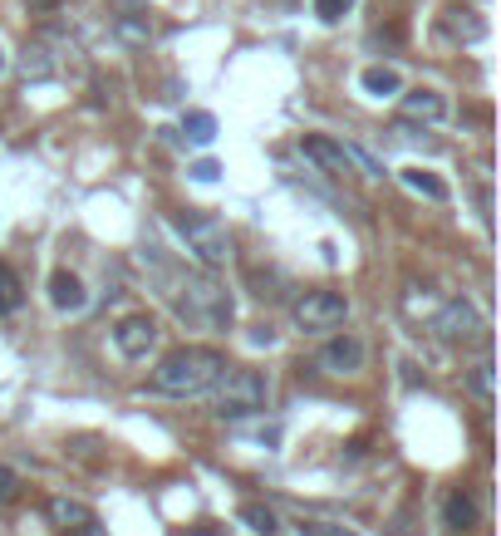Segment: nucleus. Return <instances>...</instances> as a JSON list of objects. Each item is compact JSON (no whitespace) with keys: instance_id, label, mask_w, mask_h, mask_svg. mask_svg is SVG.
I'll return each instance as SVG.
<instances>
[{"instance_id":"obj_1","label":"nucleus","mask_w":501,"mask_h":536,"mask_svg":"<svg viewBox=\"0 0 501 536\" xmlns=\"http://www.w3.org/2000/svg\"><path fill=\"white\" fill-rule=\"evenodd\" d=\"M226 369V355L212 350V345H182L153 369V394H167V399H192V394H207Z\"/></svg>"},{"instance_id":"obj_2","label":"nucleus","mask_w":501,"mask_h":536,"mask_svg":"<svg viewBox=\"0 0 501 536\" xmlns=\"http://www.w3.org/2000/svg\"><path fill=\"white\" fill-rule=\"evenodd\" d=\"M207 394H212V414L217 418H251L271 404V379L251 364H226L222 379Z\"/></svg>"},{"instance_id":"obj_3","label":"nucleus","mask_w":501,"mask_h":536,"mask_svg":"<svg viewBox=\"0 0 501 536\" xmlns=\"http://www.w3.org/2000/svg\"><path fill=\"white\" fill-rule=\"evenodd\" d=\"M172 232L182 237L187 246V256L192 261H202L207 271H217L231 261V237H226V227L217 217H202V212H177L172 217Z\"/></svg>"},{"instance_id":"obj_4","label":"nucleus","mask_w":501,"mask_h":536,"mask_svg":"<svg viewBox=\"0 0 501 536\" xmlns=\"http://www.w3.org/2000/svg\"><path fill=\"white\" fill-rule=\"evenodd\" d=\"M290 320L305 330V335H325V330H339L349 320V300L339 291H305V296L290 305Z\"/></svg>"},{"instance_id":"obj_5","label":"nucleus","mask_w":501,"mask_h":536,"mask_svg":"<svg viewBox=\"0 0 501 536\" xmlns=\"http://www.w3.org/2000/svg\"><path fill=\"white\" fill-rule=\"evenodd\" d=\"M428 330H433V335H443V340H482L487 320H482V310H477L467 296H452V300H443V305L433 310Z\"/></svg>"},{"instance_id":"obj_6","label":"nucleus","mask_w":501,"mask_h":536,"mask_svg":"<svg viewBox=\"0 0 501 536\" xmlns=\"http://www.w3.org/2000/svg\"><path fill=\"white\" fill-rule=\"evenodd\" d=\"M158 340H163V325H158V315H123L118 325H113V345H118V355L123 359H148L158 350Z\"/></svg>"},{"instance_id":"obj_7","label":"nucleus","mask_w":501,"mask_h":536,"mask_svg":"<svg viewBox=\"0 0 501 536\" xmlns=\"http://www.w3.org/2000/svg\"><path fill=\"white\" fill-rule=\"evenodd\" d=\"M182 310H187L192 320H207V325H231V296H226L217 281H207V276L187 286Z\"/></svg>"},{"instance_id":"obj_8","label":"nucleus","mask_w":501,"mask_h":536,"mask_svg":"<svg viewBox=\"0 0 501 536\" xmlns=\"http://www.w3.org/2000/svg\"><path fill=\"white\" fill-rule=\"evenodd\" d=\"M300 153H305L320 173H330V178H344V173H349V148L325 138V133H305V138H300Z\"/></svg>"},{"instance_id":"obj_9","label":"nucleus","mask_w":501,"mask_h":536,"mask_svg":"<svg viewBox=\"0 0 501 536\" xmlns=\"http://www.w3.org/2000/svg\"><path fill=\"white\" fill-rule=\"evenodd\" d=\"M325 374H359L364 369V340L359 335H339V340H330L325 350H320V359H315Z\"/></svg>"},{"instance_id":"obj_10","label":"nucleus","mask_w":501,"mask_h":536,"mask_svg":"<svg viewBox=\"0 0 501 536\" xmlns=\"http://www.w3.org/2000/svg\"><path fill=\"white\" fill-rule=\"evenodd\" d=\"M398 99H403V119H418V123L447 119V99L438 89H428V84H418V89H408V94H398Z\"/></svg>"},{"instance_id":"obj_11","label":"nucleus","mask_w":501,"mask_h":536,"mask_svg":"<svg viewBox=\"0 0 501 536\" xmlns=\"http://www.w3.org/2000/svg\"><path fill=\"white\" fill-rule=\"evenodd\" d=\"M50 305H55V310H64V315H79V310L89 305L84 281H79L74 271H55V276H50Z\"/></svg>"},{"instance_id":"obj_12","label":"nucleus","mask_w":501,"mask_h":536,"mask_svg":"<svg viewBox=\"0 0 501 536\" xmlns=\"http://www.w3.org/2000/svg\"><path fill=\"white\" fill-rule=\"evenodd\" d=\"M50 522L69 536V532H79V527H89V522H99V517H94V507L79 502V497H50Z\"/></svg>"},{"instance_id":"obj_13","label":"nucleus","mask_w":501,"mask_h":536,"mask_svg":"<svg viewBox=\"0 0 501 536\" xmlns=\"http://www.w3.org/2000/svg\"><path fill=\"white\" fill-rule=\"evenodd\" d=\"M443 527L447 532H472L477 527V502H472V492H462V487H452L443 497Z\"/></svg>"},{"instance_id":"obj_14","label":"nucleus","mask_w":501,"mask_h":536,"mask_svg":"<svg viewBox=\"0 0 501 536\" xmlns=\"http://www.w3.org/2000/svg\"><path fill=\"white\" fill-rule=\"evenodd\" d=\"M359 89L374 94V99H398V94H403V79H398V69H389V64H369V69L359 74Z\"/></svg>"},{"instance_id":"obj_15","label":"nucleus","mask_w":501,"mask_h":536,"mask_svg":"<svg viewBox=\"0 0 501 536\" xmlns=\"http://www.w3.org/2000/svg\"><path fill=\"white\" fill-rule=\"evenodd\" d=\"M438 305H443V296H438L433 286H418V281L403 286V315H408V320H433Z\"/></svg>"},{"instance_id":"obj_16","label":"nucleus","mask_w":501,"mask_h":536,"mask_svg":"<svg viewBox=\"0 0 501 536\" xmlns=\"http://www.w3.org/2000/svg\"><path fill=\"white\" fill-rule=\"evenodd\" d=\"M113 25H118V35L128 40V45H148L153 40V20L138 10V15H113Z\"/></svg>"},{"instance_id":"obj_17","label":"nucleus","mask_w":501,"mask_h":536,"mask_svg":"<svg viewBox=\"0 0 501 536\" xmlns=\"http://www.w3.org/2000/svg\"><path fill=\"white\" fill-rule=\"evenodd\" d=\"M467 389H472V394L492 409V399H497V369H492V359H482V364L467 374Z\"/></svg>"},{"instance_id":"obj_18","label":"nucleus","mask_w":501,"mask_h":536,"mask_svg":"<svg viewBox=\"0 0 501 536\" xmlns=\"http://www.w3.org/2000/svg\"><path fill=\"white\" fill-rule=\"evenodd\" d=\"M398 178L408 182L413 192H423L428 202H447V187H443V182H438V178H433V173H423V168H403Z\"/></svg>"},{"instance_id":"obj_19","label":"nucleus","mask_w":501,"mask_h":536,"mask_svg":"<svg viewBox=\"0 0 501 536\" xmlns=\"http://www.w3.org/2000/svg\"><path fill=\"white\" fill-rule=\"evenodd\" d=\"M20 300H25V286H20L15 266H5V261H0V315L20 310Z\"/></svg>"},{"instance_id":"obj_20","label":"nucleus","mask_w":501,"mask_h":536,"mask_svg":"<svg viewBox=\"0 0 501 536\" xmlns=\"http://www.w3.org/2000/svg\"><path fill=\"white\" fill-rule=\"evenodd\" d=\"M443 25L452 35H462V40H482V35H487V20H477L472 10H447Z\"/></svg>"},{"instance_id":"obj_21","label":"nucleus","mask_w":501,"mask_h":536,"mask_svg":"<svg viewBox=\"0 0 501 536\" xmlns=\"http://www.w3.org/2000/svg\"><path fill=\"white\" fill-rule=\"evenodd\" d=\"M241 522H246V527H251V532H261V536H276V512H271V507H266V502H246V507H241Z\"/></svg>"},{"instance_id":"obj_22","label":"nucleus","mask_w":501,"mask_h":536,"mask_svg":"<svg viewBox=\"0 0 501 536\" xmlns=\"http://www.w3.org/2000/svg\"><path fill=\"white\" fill-rule=\"evenodd\" d=\"M182 128H187V138H192V143H202V148L217 138V119H212V114H202V109H197V114H187Z\"/></svg>"},{"instance_id":"obj_23","label":"nucleus","mask_w":501,"mask_h":536,"mask_svg":"<svg viewBox=\"0 0 501 536\" xmlns=\"http://www.w3.org/2000/svg\"><path fill=\"white\" fill-rule=\"evenodd\" d=\"M354 10V0H315V15L325 20V25H334L339 15H349Z\"/></svg>"},{"instance_id":"obj_24","label":"nucleus","mask_w":501,"mask_h":536,"mask_svg":"<svg viewBox=\"0 0 501 536\" xmlns=\"http://www.w3.org/2000/svg\"><path fill=\"white\" fill-rule=\"evenodd\" d=\"M300 536H354V527H339V522H300Z\"/></svg>"},{"instance_id":"obj_25","label":"nucleus","mask_w":501,"mask_h":536,"mask_svg":"<svg viewBox=\"0 0 501 536\" xmlns=\"http://www.w3.org/2000/svg\"><path fill=\"white\" fill-rule=\"evenodd\" d=\"M45 74H55V64L45 60V50H30L25 55V79H45Z\"/></svg>"},{"instance_id":"obj_26","label":"nucleus","mask_w":501,"mask_h":536,"mask_svg":"<svg viewBox=\"0 0 501 536\" xmlns=\"http://www.w3.org/2000/svg\"><path fill=\"white\" fill-rule=\"evenodd\" d=\"M15 492H20V477L0 463V502H15Z\"/></svg>"},{"instance_id":"obj_27","label":"nucleus","mask_w":501,"mask_h":536,"mask_svg":"<svg viewBox=\"0 0 501 536\" xmlns=\"http://www.w3.org/2000/svg\"><path fill=\"white\" fill-rule=\"evenodd\" d=\"M192 178H197V182H217V178H222V168H217L212 158H202V163H192Z\"/></svg>"},{"instance_id":"obj_28","label":"nucleus","mask_w":501,"mask_h":536,"mask_svg":"<svg viewBox=\"0 0 501 536\" xmlns=\"http://www.w3.org/2000/svg\"><path fill=\"white\" fill-rule=\"evenodd\" d=\"M389 536H413V532H408V512H398V522H393Z\"/></svg>"},{"instance_id":"obj_29","label":"nucleus","mask_w":501,"mask_h":536,"mask_svg":"<svg viewBox=\"0 0 501 536\" xmlns=\"http://www.w3.org/2000/svg\"><path fill=\"white\" fill-rule=\"evenodd\" d=\"M30 10H50V5H59V0H25Z\"/></svg>"},{"instance_id":"obj_30","label":"nucleus","mask_w":501,"mask_h":536,"mask_svg":"<svg viewBox=\"0 0 501 536\" xmlns=\"http://www.w3.org/2000/svg\"><path fill=\"white\" fill-rule=\"evenodd\" d=\"M0 74H5V50H0Z\"/></svg>"}]
</instances>
